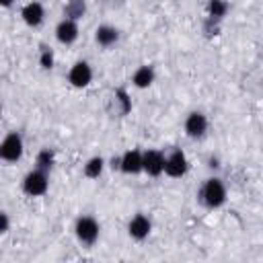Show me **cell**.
Returning <instances> with one entry per match:
<instances>
[{"label":"cell","mask_w":263,"mask_h":263,"mask_svg":"<svg viewBox=\"0 0 263 263\" xmlns=\"http://www.w3.org/2000/svg\"><path fill=\"white\" fill-rule=\"evenodd\" d=\"M201 201L208 208H220L226 201V187L220 179L212 177L205 181V185L201 187Z\"/></svg>","instance_id":"obj_1"},{"label":"cell","mask_w":263,"mask_h":263,"mask_svg":"<svg viewBox=\"0 0 263 263\" xmlns=\"http://www.w3.org/2000/svg\"><path fill=\"white\" fill-rule=\"evenodd\" d=\"M76 238L82 242V245H86V247H90V245H95L97 242V238H99V222L95 220V218H90V216H82V218H78L76 220Z\"/></svg>","instance_id":"obj_2"},{"label":"cell","mask_w":263,"mask_h":263,"mask_svg":"<svg viewBox=\"0 0 263 263\" xmlns=\"http://www.w3.org/2000/svg\"><path fill=\"white\" fill-rule=\"evenodd\" d=\"M47 185H49L47 175H45V171H41V168H35V171H31V173H27V177L23 179V189H25V193L31 195V197L43 195V193L47 191Z\"/></svg>","instance_id":"obj_3"},{"label":"cell","mask_w":263,"mask_h":263,"mask_svg":"<svg viewBox=\"0 0 263 263\" xmlns=\"http://www.w3.org/2000/svg\"><path fill=\"white\" fill-rule=\"evenodd\" d=\"M0 156H2L6 162H16V160H21V156H23V138H21V134L10 132V134L2 140Z\"/></svg>","instance_id":"obj_4"},{"label":"cell","mask_w":263,"mask_h":263,"mask_svg":"<svg viewBox=\"0 0 263 263\" xmlns=\"http://www.w3.org/2000/svg\"><path fill=\"white\" fill-rule=\"evenodd\" d=\"M119 168L127 175H136L144 171V154L140 150H127L119 160Z\"/></svg>","instance_id":"obj_5"},{"label":"cell","mask_w":263,"mask_h":263,"mask_svg":"<svg viewBox=\"0 0 263 263\" xmlns=\"http://www.w3.org/2000/svg\"><path fill=\"white\" fill-rule=\"evenodd\" d=\"M68 80H70L72 86H76V88L86 86V84L92 80V70H90V66H88L86 62H76V64L72 66L70 74H68Z\"/></svg>","instance_id":"obj_6"},{"label":"cell","mask_w":263,"mask_h":263,"mask_svg":"<svg viewBox=\"0 0 263 263\" xmlns=\"http://www.w3.org/2000/svg\"><path fill=\"white\" fill-rule=\"evenodd\" d=\"M185 132L191 138H201L208 132V119H205V115L199 113V111L189 113L187 119H185Z\"/></svg>","instance_id":"obj_7"},{"label":"cell","mask_w":263,"mask_h":263,"mask_svg":"<svg viewBox=\"0 0 263 263\" xmlns=\"http://www.w3.org/2000/svg\"><path fill=\"white\" fill-rule=\"evenodd\" d=\"M150 230H152V222H150L144 214L134 216V218L129 220V224H127V232H129V236L136 238V240H144V238L150 234Z\"/></svg>","instance_id":"obj_8"},{"label":"cell","mask_w":263,"mask_h":263,"mask_svg":"<svg viewBox=\"0 0 263 263\" xmlns=\"http://www.w3.org/2000/svg\"><path fill=\"white\" fill-rule=\"evenodd\" d=\"M164 162H166V158L162 156V152H158V150H146L144 152V171L150 177H158L164 171Z\"/></svg>","instance_id":"obj_9"},{"label":"cell","mask_w":263,"mask_h":263,"mask_svg":"<svg viewBox=\"0 0 263 263\" xmlns=\"http://www.w3.org/2000/svg\"><path fill=\"white\" fill-rule=\"evenodd\" d=\"M164 173H166L168 177H183V175L187 173V158H185V154H183L181 150H175V152L166 158V162H164Z\"/></svg>","instance_id":"obj_10"},{"label":"cell","mask_w":263,"mask_h":263,"mask_svg":"<svg viewBox=\"0 0 263 263\" xmlns=\"http://www.w3.org/2000/svg\"><path fill=\"white\" fill-rule=\"evenodd\" d=\"M55 37H58V41L64 43V45L74 43L76 37H78V25H76V21H72V18H64V21L55 27Z\"/></svg>","instance_id":"obj_11"},{"label":"cell","mask_w":263,"mask_h":263,"mask_svg":"<svg viewBox=\"0 0 263 263\" xmlns=\"http://www.w3.org/2000/svg\"><path fill=\"white\" fill-rule=\"evenodd\" d=\"M23 21L29 25V27H37V25H41V21H43V16H45V12H43V6L39 4V2H29L25 8H23Z\"/></svg>","instance_id":"obj_12"},{"label":"cell","mask_w":263,"mask_h":263,"mask_svg":"<svg viewBox=\"0 0 263 263\" xmlns=\"http://www.w3.org/2000/svg\"><path fill=\"white\" fill-rule=\"evenodd\" d=\"M95 39H97V43H99V45L109 47V45H113V43L119 39V31H117L115 27L101 25V27L97 29V33H95Z\"/></svg>","instance_id":"obj_13"},{"label":"cell","mask_w":263,"mask_h":263,"mask_svg":"<svg viewBox=\"0 0 263 263\" xmlns=\"http://www.w3.org/2000/svg\"><path fill=\"white\" fill-rule=\"evenodd\" d=\"M132 82L138 86V88H146L154 82V70L150 66H140L136 72H134V78Z\"/></svg>","instance_id":"obj_14"},{"label":"cell","mask_w":263,"mask_h":263,"mask_svg":"<svg viewBox=\"0 0 263 263\" xmlns=\"http://www.w3.org/2000/svg\"><path fill=\"white\" fill-rule=\"evenodd\" d=\"M103 166H105V160L101 156H92L86 164H84V175L88 179H99L101 173H103Z\"/></svg>","instance_id":"obj_15"},{"label":"cell","mask_w":263,"mask_h":263,"mask_svg":"<svg viewBox=\"0 0 263 263\" xmlns=\"http://www.w3.org/2000/svg\"><path fill=\"white\" fill-rule=\"evenodd\" d=\"M53 160H55V154H53V150H49V148H43L39 154H37V168H41V171H49L51 168V164H53Z\"/></svg>","instance_id":"obj_16"},{"label":"cell","mask_w":263,"mask_h":263,"mask_svg":"<svg viewBox=\"0 0 263 263\" xmlns=\"http://www.w3.org/2000/svg\"><path fill=\"white\" fill-rule=\"evenodd\" d=\"M84 10H86L84 0H70L68 6H66V16L72 18V21H76V18H80L84 14Z\"/></svg>","instance_id":"obj_17"},{"label":"cell","mask_w":263,"mask_h":263,"mask_svg":"<svg viewBox=\"0 0 263 263\" xmlns=\"http://www.w3.org/2000/svg\"><path fill=\"white\" fill-rule=\"evenodd\" d=\"M208 8H210V16L212 18H222L226 14V10H228V4L224 0H210Z\"/></svg>","instance_id":"obj_18"},{"label":"cell","mask_w":263,"mask_h":263,"mask_svg":"<svg viewBox=\"0 0 263 263\" xmlns=\"http://www.w3.org/2000/svg\"><path fill=\"white\" fill-rule=\"evenodd\" d=\"M41 66H43L45 70H49V68L53 66V53H51L47 47H43V51H41Z\"/></svg>","instance_id":"obj_19"},{"label":"cell","mask_w":263,"mask_h":263,"mask_svg":"<svg viewBox=\"0 0 263 263\" xmlns=\"http://www.w3.org/2000/svg\"><path fill=\"white\" fill-rule=\"evenodd\" d=\"M117 97H119V101H121V105H123V113H127L132 105H129V99H127L125 90H121V88H119V90H117Z\"/></svg>","instance_id":"obj_20"},{"label":"cell","mask_w":263,"mask_h":263,"mask_svg":"<svg viewBox=\"0 0 263 263\" xmlns=\"http://www.w3.org/2000/svg\"><path fill=\"white\" fill-rule=\"evenodd\" d=\"M0 232H8V214L6 212H0Z\"/></svg>","instance_id":"obj_21"},{"label":"cell","mask_w":263,"mask_h":263,"mask_svg":"<svg viewBox=\"0 0 263 263\" xmlns=\"http://www.w3.org/2000/svg\"><path fill=\"white\" fill-rule=\"evenodd\" d=\"M12 2H14V0H0V4H2V6H10Z\"/></svg>","instance_id":"obj_22"}]
</instances>
